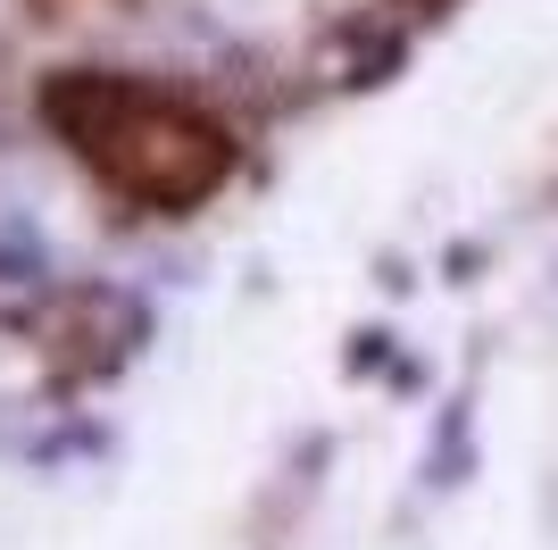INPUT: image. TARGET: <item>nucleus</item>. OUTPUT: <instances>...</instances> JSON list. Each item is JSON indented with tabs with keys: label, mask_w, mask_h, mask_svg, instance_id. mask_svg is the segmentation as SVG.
Here are the masks:
<instances>
[{
	"label": "nucleus",
	"mask_w": 558,
	"mask_h": 550,
	"mask_svg": "<svg viewBox=\"0 0 558 550\" xmlns=\"http://www.w3.org/2000/svg\"><path fill=\"white\" fill-rule=\"evenodd\" d=\"M84 159H93L125 201L184 208L233 167V142H226V125H209V117L184 109V100H159V92H93Z\"/></svg>",
	"instance_id": "nucleus-1"
}]
</instances>
